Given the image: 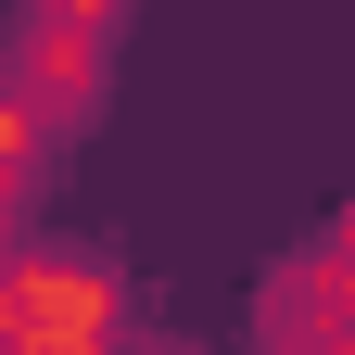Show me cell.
<instances>
[{
	"instance_id": "cell-1",
	"label": "cell",
	"mask_w": 355,
	"mask_h": 355,
	"mask_svg": "<svg viewBox=\"0 0 355 355\" xmlns=\"http://www.w3.org/2000/svg\"><path fill=\"white\" fill-rule=\"evenodd\" d=\"M0 343L13 355H127L114 266L76 254V241H26L13 254V292H0Z\"/></svg>"
},
{
	"instance_id": "cell-2",
	"label": "cell",
	"mask_w": 355,
	"mask_h": 355,
	"mask_svg": "<svg viewBox=\"0 0 355 355\" xmlns=\"http://www.w3.org/2000/svg\"><path fill=\"white\" fill-rule=\"evenodd\" d=\"M26 102H51V114H76L89 89H102V26H76V13H38L26 0Z\"/></svg>"
},
{
	"instance_id": "cell-3",
	"label": "cell",
	"mask_w": 355,
	"mask_h": 355,
	"mask_svg": "<svg viewBox=\"0 0 355 355\" xmlns=\"http://www.w3.org/2000/svg\"><path fill=\"white\" fill-rule=\"evenodd\" d=\"M38 13H76V26H114V0H38Z\"/></svg>"
},
{
	"instance_id": "cell-4",
	"label": "cell",
	"mask_w": 355,
	"mask_h": 355,
	"mask_svg": "<svg viewBox=\"0 0 355 355\" xmlns=\"http://www.w3.org/2000/svg\"><path fill=\"white\" fill-rule=\"evenodd\" d=\"M153 355H191V343H153Z\"/></svg>"
},
{
	"instance_id": "cell-5",
	"label": "cell",
	"mask_w": 355,
	"mask_h": 355,
	"mask_svg": "<svg viewBox=\"0 0 355 355\" xmlns=\"http://www.w3.org/2000/svg\"><path fill=\"white\" fill-rule=\"evenodd\" d=\"M343 254H355V216H343Z\"/></svg>"
}]
</instances>
